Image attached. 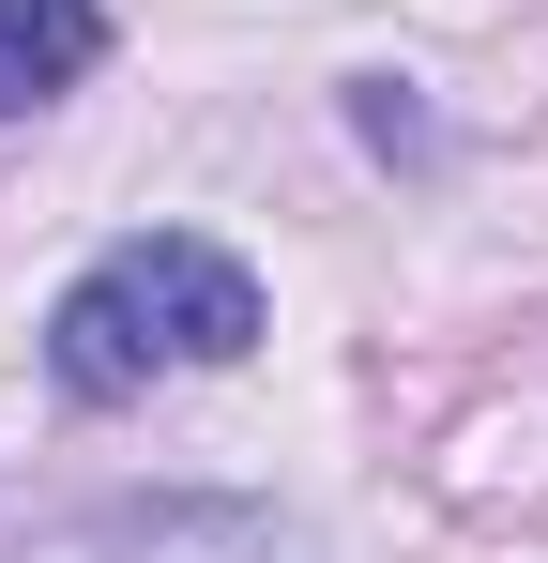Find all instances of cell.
Listing matches in <instances>:
<instances>
[{
	"mask_svg": "<svg viewBox=\"0 0 548 563\" xmlns=\"http://www.w3.org/2000/svg\"><path fill=\"white\" fill-rule=\"evenodd\" d=\"M244 351H260V275H244L229 244H198V229L107 244V260L62 289V320H46L62 396H153L168 366H244Z\"/></svg>",
	"mask_w": 548,
	"mask_h": 563,
	"instance_id": "6da1fadb",
	"label": "cell"
},
{
	"mask_svg": "<svg viewBox=\"0 0 548 563\" xmlns=\"http://www.w3.org/2000/svg\"><path fill=\"white\" fill-rule=\"evenodd\" d=\"M91 563H305V549L274 533L260 503H153V518H122Z\"/></svg>",
	"mask_w": 548,
	"mask_h": 563,
	"instance_id": "7a4b0ae2",
	"label": "cell"
},
{
	"mask_svg": "<svg viewBox=\"0 0 548 563\" xmlns=\"http://www.w3.org/2000/svg\"><path fill=\"white\" fill-rule=\"evenodd\" d=\"M91 62H107V15L91 0H0V122L46 92H77Z\"/></svg>",
	"mask_w": 548,
	"mask_h": 563,
	"instance_id": "3957f363",
	"label": "cell"
}]
</instances>
